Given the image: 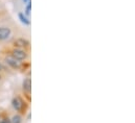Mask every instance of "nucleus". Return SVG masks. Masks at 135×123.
Listing matches in <instances>:
<instances>
[{
  "label": "nucleus",
  "mask_w": 135,
  "mask_h": 123,
  "mask_svg": "<svg viewBox=\"0 0 135 123\" xmlns=\"http://www.w3.org/2000/svg\"><path fill=\"white\" fill-rule=\"evenodd\" d=\"M0 79H1V74H0Z\"/></svg>",
  "instance_id": "nucleus-13"
},
{
  "label": "nucleus",
  "mask_w": 135,
  "mask_h": 123,
  "mask_svg": "<svg viewBox=\"0 0 135 123\" xmlns=\"http://www.w3.org/2000/svg\"><path fill=\"white\" fill-rule=\"evenodd\" d=\"M23 2L25 3V2H28V0H23Z\"/></svg>",
  "instance_id": "nucleus-12"
},
{
  "label": "nucleus",
  "mask_w": 135,
  "mask_h": 123,
  "mask_svg": "<svg viewBox=\"0 0 135 123\" xmlns=\"http://www.w3.org/2000/svg\"><path fill=\"white\" fill-rule=\"evenodd\" d=\"M0 123H2V122H1V121H0Z\"/></svg>",
  "instance_id": "nucleus-14"
},
{
  "label": "nucleus",
  "mask_w": 135,
  "mask_h": 123,
  "mask_svg": "<svg viewBox=\"0 0 135 123\" xmlns=\"http://www.w3.org/2000/svg\"><path fill=\"white\" fill-rule=\"evenodd\" d=\"M1 122L2 123H12V121H11V119L8 118V116H6V115H2Z\"/></svg>",
  "instance_id": "nucleus-10"
},
{
  "label": "nucleus",
  "mask_w": 135,
  "mask_h": 123,
  "mask_svg": "<svg viewBox=\"0 0 135 123\" xmlns=\"http://www.w3.org/2000/svg\"><path fill=\"white\" fill-rule=\"evenodd\" d=\"M11 28L8 27H1L0 28V41H4L7 40L11 35Z\"/></svg>",
  "instance_id": "nucleus-6"
},
{
  "label": "nucleus",
  "mask_w": 135,
  "mask_h": 123,
  "mask_svg": "<svg viewBox=\"0 0 135 123\" xmlns=\"http://www.w3.org/2000/svg\"><path fill=\"white\" fill-rule=\"evenodd\" d=\"M12 105L19 113V115H25L28 109V102H26L25 98H23L20 95H16L12 100Z\"/></svg>",
  "instance_id": "nucleus-1"
},
{
  "label": "nucleus",
  "mask_w": 135,
  "mask_h": 123,
  "mask_svg": "<svg viewBox=\"0 0 135 123\" xmlns=\"http://www.w3.org/2000/svg\"><path fill=\"white\" fill-rule=\"evenodd\" d=\"M4 61L14 70H24L25 71V69L30 67V64H25V62L18 61L6 52L4 53Z\"/></svg>",
  "instance_id": "nucleus-2"
},
{
  "label": "nucleus",
  "mask_w": 135,
  "mask_h": 123,
  "mask_svg": "<svg viewBox=\"0 0 135 123\" xmlns=\"http://www.w3.org/2000/svg\"><path fill=\"white\" fill-rule=\"evenodd\" d=\"M22 89L24 93V97L27 99V102H31V93H32V79L30 77L24 78L22 83Z\"/></svg>",
  "instance_id": "nucleus-4"
},
{
  "label": "nucleus",
  "mask_w": 135,
  "mask_h": 123,
  "mask_svg": "<svg viewBox=\"0 0 135 123\" xmlns=\"http://www.w3.org/2000/svg\"><path fill=\"white\" fill-rule=\"evenodd\" d=\"M31 9H32V2H31V0H28L27 5L25 7V13H24V15L26 17H31Z\"/></svg>",
  "instance_id": "nucleus-9"
},
{
  "label": "nucleus",
  "mask_w": 135,
  "mask_h": 123,
  "mask_svg": "<svg viewBox=\"0 0 135 123\" xmlns=\"http://www.w3.org/2000/svg\"><path fill=\"white\" fill-rule=\"evenodd\" d=\"M11 121H12V123H21L22 122V117H21V115H19V114L14 115L13 118L11 119Z\"/></svg>",
  "instance_id": "nucleus-8"
},
{
  "label": "nucleus",
  "mask_w": 135,
  "mask_h": 123,
  "mask_svg": "<svg viewBox=\"0 0 135 123\" xmlns=\"http://www.w3.org/2000/svg\"><path fill=\"white\" fill-rule=\"evenodd\" d=\"M6 53H8L9 55H12L13 58H15L16 60L18 61L22 62V61H25L27 58H28V52L27 50L25 49H20V48H8L6 50Z\"/></svg>",
  "instance_id": "nucleus-3"
},
{
  "label": "nucleus",
  "mask_w": 135,
  "mask_h": 123,
  "mask_svg": "<svg viewBox=\"0 0 135 123\" xmlns=\"http://www.w3.org/2000/svg\"><path fill=\"white\" fill-rule=\"evenodd\" d=\"M18 17H19V20L21 21V23H23L24 25H31L30 19H28L23 13H19V14H18Z\"/></svg>",
  "instance_id": "nucleus-7"
},
{
  "label": "nucleus",
  "mask_w": 135,
  "mask_h": 123,
  "mask_svg": "<svg viewBox=\"0 0 135 123\" xmlns=\"http://www.w3.org/2000/svg\"><path fill=\"white\" fill-rule=\"evenodd\" d=\"M13 47L27 50V49H30V47H31V43H30V41L26 40V39L19 38V39L14 40V42H13Z\"/></svg>",
  "instance_id": "nucleus-5"
},
{
  "label": "nucleus",
  "mask_w": 135,
  "mask_h": 123,
  "mask_svg": "<svg viewBox=\"0 0 135 123\" xmlns=\"http://www.w3.org/2000/svg\"><path fill=\"white\" fill-rule=\"evenodd\" d=\"M4 70V68H3V66H2V64H1V62H0V72H2Z\"/></svg>",
  "instance_id": "nucleus-11"
}]
</instances>
